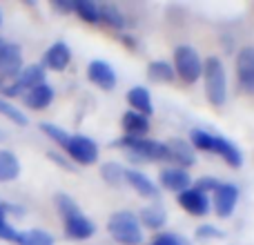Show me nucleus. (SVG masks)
I'll return each mask as SVG.
<instances>
[{"mask_svg": "<svg viewBox=\"0 0 254 245\" xmlns=\"http://www.w3.org/2000/svg\"><path fill=\"white\" fill-rule=\"evenodd\" d=\"M56 207L63 216V225H65V234L74 241H87V239L94 237L96 232V225L94 221H89L87 216L83 214V210L78 207V203L74 201L67 194H56Z\"/></svg>", "mask_w": 254, "mask_h": 245, "instance_id": "f257e3e1", "label": "nucleus"}, {"mask_svg": "<svg viewBox=\"0 0 254 245\" xmlns=\"http://www.w3.org/2000/svg\"><path fill=\"white\" fill-rule=\"evenodd\" d=\"M190 143H192L194 149H201V152H210L221 156L230 167H241L243 165V154L237 145L230 138L219 134H210L205 129H192L190 134Z\"/></svg>", "mask_w": 254, "mask_h": 245, "instance_id": "f03ea898", "label": "nucleus"}, {"mask_svg": "<svg viewBox=\"0 0 254 245\" xmlns=\"http://www.w3.org/2000/svg\"><path fill=\"white\" fill-rule=\"evenodd\" d=\"M203 85L205 96L214 107L225 105L228 101V74L219 56H207L203 61Z\"/></svg>", "mask_w": 254, "mask_h": 245, "instance_id": "7ed1b4c3", "label": "nucleus"}, {"mask_svg": "<svg viewBox=\"0 0 254 245\" xmlns=\"http://www.w3.org/2000/svg\"><path fill=\"white\" fill-rule=\"evenodd\" d=\"M107 232L121 245H140L143 243L140 221H138V216L129 210H121V212H116V214H112V219L107 221Z\"/></svg>", "mask_w": 254, "mask_h": 245, "instance_id": "20e7f679", "label": "nucleus"}, {"mask_svg": "<svg viewBox=\"0 0 254 245\" xmlns=\"http://www.w3.org/2000/svg\"><path fill=\"white\" fill-rule=\"evenodd\" d=\"M116 147H123L131 154L134 158L140 161H170V154H167V143H161V140L147 138V136H140V138H134V136H123V138L116 140Z\"/></svg>", "mask_w": 254, "mask_h": 245, "instance_id": "39448f33", "label": "nucleus"}, {"mask_svg": "<svg viewBox=\"0 0 254 245\" xmlns=\"http://www.w3.org/2000/svg\"><path fill=\"white\" fill-rule=\"evenodd\" d=\"M174 71L183 83H198V78H203V61L196 49L190 45H179L174 49Z\"/></svg>", "mask_w": 254, "mask_h": 245, "instance_id": "423d86ee", "label": "nucleus"}, {"mask_svg": "<svg viewBox=\"0 0 254 245\" xmlns=\"http://www.w3.org/2000/svg\"><path fill=\"white\" fill-rule=\"evenodd\" d=\"M65 152L78 165H92V163L98 161L101 149H98V143L94 138H89L85 134H74L69 136V143L65 145Z\"/></svg>", "mask_w": 254, "mask_h": 245, "instance_id": "0eeeda50", "label": "nucleus"}, {"mask_svg": "<svg viewBox=\"0 0 254 245\" xmlns=\"http://www.w3.org/2000/svg\"><path fill=\"white\" fill-rule=\"evenodd\" d=\"M176 201L192 216H205L207 212H210V196L198 192L196 187H190V189H185V192H181L179 196H176Z\"/></svg>", "mask_w": 254, "mask_h": 245, "instance_id": "6e6552de", "label": "nucleus"}, {"mask_svg": "<svg viewBox=\"0 0 254 245\" xmlns=\"http://www.w3.org/2000/svg\"><path fill=\"white\" fill-rule=\"evenodd\" d=\"M87 76L94 85H98V87L105 89V92H112V89L116 87V83H119V76H116L114 67L105 61H92L89 62Z\"/></svg>", "mask_w": 254, "mask_h": 245, "instance_id": "1a4fd4ad", "label": "nucleus"}, {"mask_svg": "<svg viewBox=\"0 0 254 245\" xmlns=\"http://www.w3.org/2000/svg\"><path fill=\"white\" fill-rule=\"evenodd\" d=\"M22 71V52L16 43H4L2 56H0V78H18Z\"/></svg>", "mask_w": 254, "mask_h": 245, "instance_id": "9d476101", "label": "nucleus"}, {"mask_svg": "<svg viewBox=\"0 0 254 245\" xmlns=\"http://www.w3.org/2000/svg\"><path fill=\"white\" fill-rule=\"evenodd\" d=\"M237 78L246 92H254V47H243L237 54Z\"/></svg>", "mask_w": 254, "mask_h": 245, "instance_id": "9b49d317", "label": "nucleus"}, {"mask_svg": "<svg viewBox=\"0 0 254 245\" xmlns=\"http://www.w3.org/2000/svg\"><path fill=\"white\" fill-rule=\"evenodd\" d=\"M158 181H161V187L170 189V192H185V189L192 187V176L188 174V170L183 167H165L158 174Z\"/></svg>", "mask_w": 254, "mask_h": 245, "instance_id": "f8f14e48", "label": "nucleus"}, {"mask_svg": "<svg viewBox=\"0 0 254 245\" xmlns=\"http://www.w3.org/2000/svg\"><path fill=\"white\" fill-rule=\"evenodd\" d=\"M239 203V189L232 183H221L214 192V210L221 219H228Z\"/></svg>", "mask_w": 254, "mask_h": 245, "instance_id": "ddd939ff", "label": "nucleus"}, {"mask_svg": "<svg viewBox=\"0 0 254 245\" xmlns=\"http://www.w3.org/2000/svg\"><path fill=\"white\" fill-rule=\"evenodd\" d=\"M167 154H170V161L179 163V167H192L196 163V152H194L192 143L183 138H172L167 140Z\"/></svg>", "mask_w": 254, "mask_h": 245, "instance_id": "4468645a", "label": "nucleus"}, {"mask_svg": "<svg viewBox=\"0 0 254 245\" xmlns=\"http://www.w3.org/2000/svg\"><path fill=\"white\" fill-rule=\"evenodd\" d=\"M125 183H129L131 189H134L136 194H140V196H145V198H156L158 196V185L140 170H125Z\"/></svg>", "mask_w": 254, "mask_h": 245, "instance_id": "2eb2a0df", "label": "nucleus"}, {"mask_svg": "<svg viewBox=\"0 0 254 245\" xmlns=\"http://www.w3.org/2000/svg\"><path fill=\"white\" fill-rule=\"evenodd\" d=\"M45 83V67L43 65H27L22 67V71L18 74V78L13 80V87L18 89V92H29V89L38 87V85Z\"/></svg>", "mask_w": 254, "mask_h": 245, "instance_id": "dca6fc26", "label": "nucleus"}, {"mask_svg": "<svg viewBox=\"0 0 254 245\" xmlns=\"http://www.w3.org/2000/svg\"><path fill=\"white\" fill-rule=\"evenodd\" d=\"M71 61V49L67 47V43L63 40H56L52 47L45 52V65L54 71H63Z\"/></svg>", "mask_w": 254, "mask_h": 245, "instance_id": "f3484780", "label": "nucleus"}, {"mask_svg": "<svg viewBox=\"0 0 254 245\" xmlns=\"http://www.w3.org/2000/svg\"><path fill=\"white\" fill-rule=\"evenodd\" d=\"M127 103H129L131 112H138V114H143V116H149L154 112L152 94L145 87H140V85H136V87H131L129 92H127Z\"/></svg>", "mask_w": 254, "mask_h": 245, "instance_id": "a211bd4d", "label": "nucleus"}, {"mask_svg": "<svg viewBox=\"0 0 254 245\" xmlns=\"http://www.w3.org/2000/svg\"><path fill=\"white\" fill-rule=\"evenodd\" d=\"M54 101V89L52 85L43 83L38 85V87L29 89V92L25 94V105L29 107V110H47L49 105H52Z\"/></svg>", "mask_w": 254, "mask_h": 245, "instance_id": "6ab92c4d", "label": "nucleus"}, {"mask_svg": "<svg viewBox=\"0 0 254 245\" xmlns=\"http://www.w3.org/2000/svg\"><path fill=\"white\" fill-rule=\"evenodd\" d=\"M121 125L125 129V136H134V138H140V136L147 134L149 129V119L138 112H125L123 119H121Z\"/></svg>", "mask_w": 254, "mask_h": 245, "instance_id": "aec40b11", "label": "nucleus"}, {"mask_svg": "<svg viewBox=\"0 0 254 245\" xmlns=\"http://www.w3.org/2000/svg\"><path fill=\"white\" fill-rule=\"evenodd\" d=\"M98 11H101V22H105L112 29H125L127 27V16L119 4H114V2L98 4Z\"/></svg>", "mask_w": 254, "mask_h": 245, "instance_id": "412c9836", "label": "nucleus"}, {"mask_svg": "<svg viewBox=\"0 0 254 245\" xmlns=\"http://www.w3.org/2000/svg\"><path fill=\"white\" fill-rule=\"evenodd\" d=\"M20 176V161L13 152L0 149V183H9Z\"/></svg>", "mask_w": 254, "mask_h": 245, "instance_id": "4be33fe9", "label": "nucleus"}, {"mask_svg": "<svg viewBox=\"0 0 254 245\" xmlns=\"http://www.w3.org/2000/svg\"><path fill=\"white\" fill-rule=\"evenodd\" d=\"M138 221L149 230H161L163 225L167 223V212L163 210L161 205H149V207H145V210L140 212Z\"/></svg>", "mask_w": 254, "mask_h": 245, "instance_id": "5701e85b", "label": "nucleus"}, {"mask_svg": "<svg viewBox=\"0 0 254 245\" xmlns=\"http://www.w3.org/2000/svg\"><path fill=\"white\" fill-rule=\"evenodd\" d=\"M147 76L156 83H172L176 78L174 65H170L167 61H152L147 65Z\"/></svg>", "mask_w": 254, "mask_h": 245, "instance_id": "b1692460", "label": "nucleus"}, {"mask_svg": "<svg viewBox=\"0 0 254 245\" xmlns=\"http://www.w3.org/2000/svg\"><path fill=\"white\" fill-rule=\"evenodd\" d=\"M74 13L85 22H101V11H98V4L94 0H76L74 2Z\"/></svg>", "mask_w": 254, "mask_h": 245, "instance_id": "393cba45", "label": "nucleus"}, {"mask_svg": "<svg viewBox=\"0 0 254 245\" xmlns=\"http://www.w3.org/2000/svg\"><path fill=\"white\" fill-rule=\"evenodd\" d=\"M16 245H54V237L45 230H25L20 232Z\"/></svg>", "mask_w": 254, "mask_h": 245, "instance_id": "a878e982", "label": "nucleus"}, {"mask_svg": "<svg viewBox=\"0 0 254 245\" xmlns=\"http://www.w3.org/2000/svg\"><path fill=\"white\" fill-rule=\"evenodd\" d=\"M0 114L4 116V119H9L13 122V125H20L25 127L27 122H29V119H27V114L20 110V107H16L13 103H9L7 98H0Z\"/></svg>", "mask_w": 254, "mask_h": 245, "instance_id": "bb28decb", "label": "nucleus"}, {"mask_svg": "<svg viewBox=\"0 0 254 245\" xmlns=\"http://www.w3.org/2000/svg\"><path fill=\"white\" fill-rule=\"evenodd\" d=\"M101 174H103V179H105V183L114 185V187H119V185L125 183V167L119 165V163H114V161L105 163V165L101 167Z\"/></svg>", "mask_w": 254, "mask_h": 245, "instance_id": "cd10ccee", "label": "nucleus"}, {"mask_svg": "<svg viewBox=\"0 0 254 245\" xmlns=\"http://www.w3.org/2000/svg\"><path fill=\"white\" fill-rule=\"evenodd\" d=\"M40 129H43L45 136H49V138H52L54 143H58L61 147H65V145L69 143V134H67L65 129H61V127H56L54 122H40Z\"/></svg>", "mask_w": 254, "mask_h": 245, "instance_id": "c85d7f7f", "label": "nucleus"}, {"mask_svg": "<svg viewBox=\"0 0 254 245\" xmlns=\"http://www.w3.org/2000/svg\"><path fill=\"white\" fill-rule=\"evenodd\" d=\"M18 237H20V232H18L16 228H13L11 223H9L4 216H0V241H9V243H16Z\"/></svg>", "mask_w": 254, "mask_h": 245, "instance_id": "c756f323", "label": "nucleus"}, {"mask_svg": "<svg viewBox=\"0 0 254 245\" xmlns=\"http://www.w3.org/2000/svg\"><path fill=\"white\" fill-rule=\"evenodd\" d=\"M219 181H216V179H212V176H203V179H198L196 181V185H194V187H196L198 189V192H203V194H214L216 192V189H219Z\"/></svg>", "mask_w": 254, "mask_h": 245, "instance_id": "7c9ffc66", "label": "nucleus"}, {"mask_svg": "<svg viewBox=\"0 0 254 245\" xmlns=\"http://www.w3.org/2000/svg\"><path fill=\"white\" fill-rule=\"evenodd\" d=\"M196 237L201 239V241H207V239H221L223 234H221V230H216L214 225H203V228L196 230Z\"/></svg>", "mask_w": 254, "mask_h": 245, "instance_id": "2f4dec72", "label": "nucleus"}, {"mask_svg": "<svg viewBox=\"0 0 254 245\" xmlns=\"http://www.w3.org/2000/svg\"><path fill=\"white\" fill-rule=\"evenodd\" d=\"M149 245H183L181 243V239L176 237V234H170V232H163V234H158L156 239H154Z\"/></svg>", "mask_w": 254, "mask_h": 245, "instance_id": "473e14b6", "label": "nucleus"}, {"mask_svg": "<svg viewBox=\"0 0 254 245\" xmlns=\"http://www.w3.org/2000/svg\"><path fill=\"white\" fill-rule=\"evenodd\" d=\"M74 2L76 0H54V7L63 13H69V11H74Z\"/></svg>", "mask_w": 254, "mask_h": 245, "instance_id": "72a5a7b5", "label": "nucleus"}, {"mask_svg": "<svg viewBox=\"0 0 254 245\" xmlns=\"http://www.w3.org/2000/svg\"><path fill=\"white\" fill-rule=\"evenodd\" d=\"M2 49H4V40L0 38V56H2Z\"/></svg>", "mask_w": 254, "mask_h": 245, "instance_id": "f704fd0d", "label": "nucleus"}, {"mask_svg": "<svg viewBox=\"0 0 254 245\" xmlns=\"http://www.w3.org/2000/svg\"><path fill=\"white\" fill-rule=\"evenodd\" d=\"M0 216H4V207L2 205H0Z\"/></svg>", "mask_w": 254, "mask_h": 245, "instance_id": "c9c22d12", "label": "nucleus"}, {"mask_svg": "<svg viewBox=\"0 0 254 245\" xmlns=\"http://www.w3.org/2000/svg\"><path fill=\"white\" fill-rule=\"evenodd\" d=\"M0 25H2V11H0Z\"/></svg>", "mask_w": 254, "mask_h": 245, "instance_id": "e433bc0d", "label": "nucleus"}]
</instances>
